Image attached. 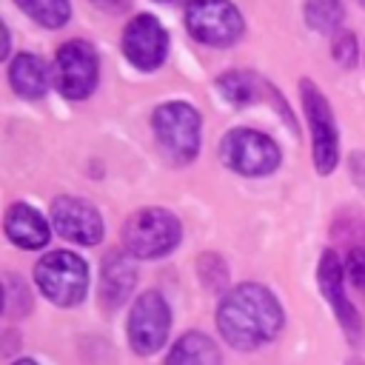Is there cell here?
Returning a JSON list of instances; mask_svg holds the SVG:
<instances>
[{"instance_id": "cell-24", "label": "cell", "mask_w": 365, "mask_h": 365, "mask_svg": "<svg viewBox=\"0 0 365 365\" xmlns=\"http://www.w3.org/2000/svg\"><path fill=\"white\" fill-rule=\"evenodd\" d=\"M100 9H106V11H123V9H128V0H94Z\"/></svg>"}, {"instance_id": "cell-14", "label": "cell", "mask_w": 365, "mask_h": 365, "mask_svg": "<svg viewBox=\"0 0 365 365\" xmlns=\"http://www.w3.org/2000/svg\"><path fill=\"white\" fill-rule=\"evenodd\" d=\"M3 225H6V237H9L14 245L31 248V251L43 248V245L48 242V237H51L46 217H43L37 208L26 205V202L9 205L6 217H3Z\"/></svg>"}, {"instance_id": "cell-22", "label": "cell", "mask_w": 365, "mask_h": 365, "mask_svg": "<svg viewBox=\"0 0 365 365\" xmlns=\"http://www.w3.org/2000/svg\"><path fill=\"white\" fill-rule=\"evenodd\" d=\"M334 60L342 66V68H354L356 60H359V46H356V37L351 31H336L334 37Z\"/></svg>"}, {"instance_id": "cell-19", "label": "cell", "mask_w": 365, "mask_h": 365, "mask_svg": "<svg viewBox=\"0 0 365 365\" xmlns=\"http://www.w3.org/2000/svg\"><path fill=\"white\" fill-rule=\"evenodd\" d=\"M17 6L40 26L46 29H60L71 17V3L68 0H17Z\"/></svg>"}, {"instance_id": "cell-25", "label": "cell", "mask_w": 365, "mask_h": 365, "mask_svg": "<svg viewBox=\"0 0 365 365\" xmlns=\"http://www.w3.org/2000/svg\"><path fill=\"white\" fill-rule=\"evenodd\" d=\"M11 365H37L34 359H17V362H11Z\"/></svg>"}, {"instance_id": "cell-13", "label": "cell", "mask_w": 365, "mask_h": 365, "mask_svg": "<svg viewBox=\"0 0 365 365\" xmlns=\"http://www.w3.org/2000/svg\"><path fill=\"white\" fill-rule=\"evenodd\" d=\"M137 288V259L128 251H108L100 265V305L117 311Z\"/></svg>"}, {"instance_id": "cell-20", "label": "cell", "mask_w": 365, "mask_h": 365, "mask_svg": "<svg viewBox=\"0 0 365 365\" xmlns=\"http://www.w3.org/2000/svg\"><path fill=\"white\" fill-rule=\"evenodd\" d=\"M31 308V294L29 285L17 274H6V317H23Z\"/></svg>"}, {"instance_id": "cell-17", "label": "cell", "mask_w": 365, "mask_h": 365, "mask_svg": "<svg viewBox=\"0 0 365 365\" xmlns=\"http://www.w3.org/2000/svg\"><path fill=\"white\" fill-rule=\"evenodd\" d=\"M217 88L222 91V97L234 106H248L259 100V88L262 80L251 71H225L217 77Z\"/></svg>"}, {"instance_id": "cell-5", "label": "cell", "mask_w": 365, "mask_h": 365, "mask_svg": "<svg viewBox=\"0 0 365 365\" xmlns=\"http://www.w3.org/2000/svg\"><path fill=\"white\" fill-rule=\"evenodd\" d=\"M185 29L202 46H231L242 34V14L231 0H188Z\"/></svg>"}, {"instance_id": "cell-27", "label": "cell", "mask_w": 365, "mask_h": 365, "mask_svg": "<svg viewBox=\"0 0 365 365\" xmlns=\"http://www.w3.org/2000/svg\"><path fill=\"white\" fill-rule=\"evenodd\" d=\"M359 3H362V6H365V0H359Z\"/></svg>"}, {"instance_id": "cell-12", "label": "cell", "mask_w": 365, "mask_h": 365, "mask_svg": "<svg viewBox=\"0 0 365 365\" xmlns=\"http://www.w3.org/2000/svg\"><path fill=\"white\" fill-rule=\"evenodd\" d=\"M51 222L60 237L77 245H97L103 240L100 211L80 197H57L51 202Z\"/></svg>"}, {"instance_id": "cell-6", "label": "cell", "mask_w": 365, "mask_h": 365, "mask_svg": "<svg viewBox=\"0 0 365 365\" xmlns=\"http://www.w3.org/2000/svg\"><path fill=\"white\" fill-rule=\"evenodd\" d=\"M299 100H302V111H305L308 128H311L314 168L319 174H331L339 163V131H336L331 103L325 100V94L311 80L299 83Z\"/></svg>"}, {"instance_id": "cell-11", "label": "cell", "mask_w": 365, "mask_h": 365, "mask_svg": "<svg viewBox=\"0 0 365 365\" xmlns=\"http://www.w3.org/2000/svg\"><path fill=\"white\" fill-rule=\"evenodd\" d=\"M317 282H319L322 297L334 308L342 331L351 336V342H356L362 336V319H359V311L354 308V302L345 297V285H342L345 282V265L336 257V251H322L319 265H317Z\"/></svg>"}, {"instance_id": "cell-4", "label": "cell", "mask_w": 365, "mask_h": 365, "mask_svg": "<svg viewBox=\"0 0 365 365\" xmlns=\"http://www.w3.org/2000/svg\"><path fill=\"white\" fill-rule=\"evenodd\" d=\"M37 288L60 308H74L88 294V265L74 251H51L34 265Z\"/></svg>"}, {"instance_id": "cell-9", "label": "cell", "mask_w": 365, "mask_h": 365, "mask_svg": "<svg viewBox=\"0 0 365 365\" xmlns=\"http://www.w3.org/2000/svg\"><path fill=\"white\" fill-rule=\"evenodd\" d=\"M168 328H171V311H168V302L163 299V294H157V291L140 294L131 308V319H128L131 351L140 356L157 354L168 339Z\"/></svg>"}, {"instance_id": "cell-21", "label": "cell", "mask_w": 365, "mask_h": 365, "mask_svg": "<svg viewBox=\"0 0 365 365\" xmlns=\"http://www.w3.org/2000/svg\"><path fill=\"white\" fill-rule=\"evenodd\" d=\"M200 279L205 288L222 291L228 282V265L217 254H205V257H200Z\"/></svg>"}, {"instance_id": "cell-23", "label": "cell", "mask_w": 365, "mask_h": 365, "mask_svg": "<svg viewBox=\"0 0 365 365\" xmlns=\"http://www.w3.org/2000/svg\"><path fill=\"white\" fill-rule=\"evenodd\" d=\"M345 274L351 277V282L365 291V248H351L345 257Z\"/></svg>"}, {"instance_id": "cell-16", "label": "cell", "mask_w": 365, "mask_h": 365, "mask_svg": "<svg viewBox=\"0 0 365 365\" xmlns=\"http://www.w3.org/2000/svg\"><path fill=\"white\" fill-rule=\"evenodd\" d=\"M165 365H222V356L211 336L200 331H188L171 345Z\"/></svg>"}, {"instance_id": "cell-8", "label": "cell", "mask_w": 365, "mask_h": 365, "mask_svg": "<svg viewBox=\"0 0 365 365\" xmlns=\"http://www.w3.org/2000/svg\"><path fill=\"white\" fill-rule=\"evenodd\" d=\"M100 80V57L86 40H68L54 54V83L68 100H86Z\"/></svg>"}, {"instance_id": "cell-18", "label": "cell", "mask_w": 365, "mask_h": 365, "mask_svg": "<svg viewBox=\"0 0 365 365\" xmlns=\"http://www.w3.org/2000/svg\"><path fill=\"white\" fill-rule=\"evenodd\" d=\"M342 17H345L342 0H305V23L319 34L339 31Z\"/></svg>"}, {"instance_id": "cell-7", "label": "cell", "mask_w": 365, "mask_h": 365, "mask_svg": "<svg viewBox=\"0 0 365 365\" xmlns=\"http://www.w3.org/2000/svg\"><path fill=\"white\" fill-rule=\"evenodd\" d=\"M222 163L242 177H265L279 165V145L254 128H231L220 145Z\"/></svg>"}, {"instance_id": "cell-26", "label": "cell", "mask_w": 365, "mask_h": 365, "mask_svg": "<svg viewBox=\"0 0 365 365\" xmlns=\"http://www.w3.org/2000/svg\"><path fill=\"white\" fill-rule=\"evenodd\" d=\"M154 3H177V0H154Z\"/></svg>"}, {"instance_id": "cell-1", "label": "cell", "mask_w": 365, "mask_h": 365, "mask_svg": "<svg viewBox=\"0 0 365 365\" xmlns=\"http://www.w3.org/2000/svg\"><path fill=\"white\" fill-rule=\"evenodd\" d=\"M282 308L277 297L259 282H242L222 294L217 308V328L222 339L240 351L271 342L282 328Z\"/></svg>"}, {"instance_id": "cell-10", "label": "cell", "mask_w": 365, "mask_h": 365, "mask_svg": "<svg viewBox=\"0 0 365 365\" xmlns=\"http://www.w3.org/2000/svg\"><path fill=\"white\" fill-rule=\"evenodd\" d=\"M123 54L131 66L143 71H154L165 63L168 31L160 26L154 14H137L123 29Z\"/></svg>"}, {"instance_id": "cell-15", "label": "cell", "mask_w": 365, "mask_h": 365, "mask_svg": "<svg viewBox=\"0 0 365 365\" xmlns=\"http://www.w3.org/2000/svg\"><path fill=\"white\" fill-rule=\"evenodd\" d=\"M9 83L11 88L26 97V100H40L46 91H48V83H51V68L46 66L43 57L31 54V51H23L17 54L11 63H9Z\"/></svg>"}, {"instance_id": "cell-3", "label": "cell", "mask_w": 365, "mask_h": 365, "mask_svg": "<svg viewBox=\"0 0 365 365\" xmlns=\"http://www.w3.org/2000/svg\"><path fill=\"white\" fill-rule=\"evenodd\" d=\"M151 128H154L160 151L171 163L185 165L197 157V151H200V111L191 103L171 100V103L157 106V111L151 117Z\"/></svg>"}, {"instance_id": "cell-2", "label": "cell", "mask_w": 365, "mask_h": 365, "mask_svg": "<svg viewBox=\"0 0 365 365\" xmlns=\"http://www.w3.org/2000/svg\"><path fill=\"white\" fill-rule=\"evenodd\" d=\"M182 240L180 220L165 208H143L123 225V245L134 259H157L171 254Z\"/></svg>"}]
</instances>
